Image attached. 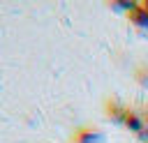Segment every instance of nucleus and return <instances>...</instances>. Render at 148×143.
I'll list each match as a JSON object with an SVG mask.
<instances>
[{
    "label": "nucleus",
    "instance_id": "1",
    "mask_svg": "<svg viewBox=\"0 0 148 143\" xmlns=\"http://www.w3.org/2000/svg\"><path fill=\"white\" fill-rule=\"evenodd\" d=\"M127 16H130L132 25H136V28H148V9H146L143 5H132Z\"/></svg>",
    "mask_w": 148,
    "mask_h": 143
},
{
    "label": "nucleus",
    "instance_id": "3",
    "mask_svg": "<svg viewBox=\"0 0 148 143\" xmlns=\"http://www.w3.org/2000/svg\"><path fill=\"white\" fill-rule=\"evenodd\" d=\"M123 125L127 127V129H132V131H141L143 127H146V120L134 111V108H127V113H125V120H123Z\"/></svg>",
    "mask_w": 148,
    "mask_h": 143
},
{
    "label": "nucleus",
    "instance_id": "2",
    "mask_svg": "<svg viewBox=\"0 0 148 143\" xmlns=\"http://www.w3.org/2000/svg\"><path fill=\"white\" fill-rule=\"evenodd\" d=\"M102 134L92 127H81L76 134H74V143H99Z\"/></svg>",
    "mask_w": 148,
    "mask_h": 143
}]
</instances>
